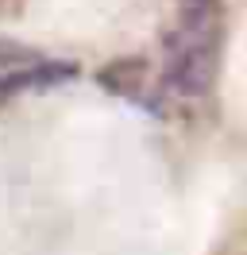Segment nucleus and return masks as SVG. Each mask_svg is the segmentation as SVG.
<instances>
[{
    "label": "nucleus",
    "instance_id": "obj_1",
    "mask_svg": "<svg viewBox=\"0 0 247 255\" xmlns=\"http://www.w3.org/2000/svg\"><path fill=\"white\" fill-rule=\"evenodd\" d=\"M224 50V0H178V16L162 39V85L197 101L213 93Z\"/></svg>",
    "mask_w": 247,
    "mask_h": 255
},
{
    "label": "nucleus",
    "instance_id": "obj_2",
    "mask_svg": "<svg viewBox=\"0 0 247 255\" xmlns=\"http://www.w3.org/2000/svg\"><path fill=\"white\" fill-rule=\"evenodd\" d=\"M81 70L77 62H58V58H35L27 66H15L0 74V105H12L19 97L31 93H46V89H58L66 81H74Z\"/></svg>",
    "mask_w": 247,
    "mask_h": 255
},
{
    "label": "nucleus",
    "instance_id": "obj_3",
    "mask_svg": "<svg viewBox=\"0 0 247 255\" xmlns=\"http://www.w3.org/2000/svg\"><path fill=\"white\" fill-rule=\"evenodd\" d=\"M97 81L124 101H143L147 85H151V62L147 58H116V62L101 66Z\"/></svg>",
    "mask_w": 247,
    "mask_h": 255
},
{
    "label": "nucleus",
    "instance_id": "obj_4",
    "mask_svg": "<svg viewBox=\"0 0 247 255\" xmlns=\"http://www.w3.org/2000/svg\"><path fill=\"white\" fill-rule=\"evenodd\" d=\"M27 62H35V50L19 47L12 39H0V74H4V70H15V66H27Z\"/></svg>",
    "mask_w": 247,
    "mask_h": 255
}]
</instances>
